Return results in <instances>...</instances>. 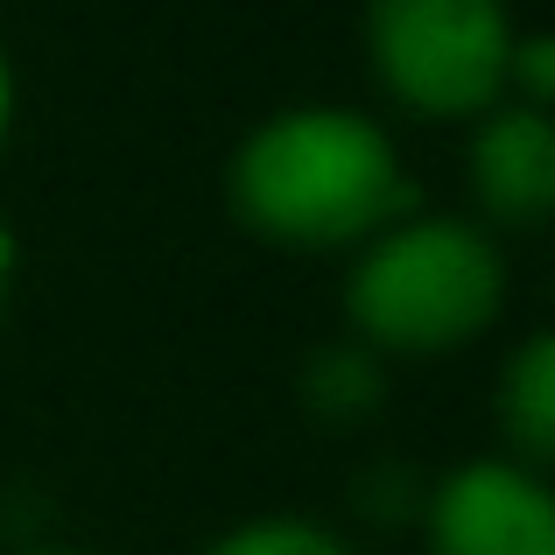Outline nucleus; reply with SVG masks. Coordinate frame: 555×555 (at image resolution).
I'll return each instance as SVG.
<instances>
[{"label":"nucleus","mask_w":555,"mask_h":555,"mask_svg":"<svg viewBox=\"0 0 555 555\" xmlns=\"http://www.w3.org/2000/svg\"><path fill=\"white\" fill-rule=\"evenodd\" d=\"M22 555H78V548H56V542H42V548H22Z\"/></svg>","instance_id":"12"},{"label":"nucleus","mask_w":555,"mask_h":555,"mask_svg":"<svg viewBox=\"0 0 555 555\" xmlns=\"http://www.w3.org/2000/svg\"><path fill=\"white\" fill-rule=\"evenodd\" d=\"M492 422H500V436H506L500 457H514V464H528V472L548 478V464H555V338L548 331H528V338L514 345V359L500 366Z\"/></svg>","instance_id":"6"},{"label":"nucleus","mask_w":555,"mask_h":555,"mask_svg":"<svg viewBox=\"0 0 555 555\" xmlns=\"http://www.w3.org/2000/svg\"><path fill=\"white\" fill-rule=\"evenodd\" d=\"M429 555H555V492L514 457H472L422 492Z\"/></svg>","instance_id":"4"},{"label":"nucleus","mask_w":555,"mask_h":555,"mask_svg":"<svg viewBox=\"0 0 555 555\" xmlns=\"http://www.w3.org/2000/svg\"><path fill=\"white\" fill-rule=\"evenodd\" d=\"M464 177H472L478 225L500 232H542L555 211V120L534 106L500 99L492 113L472 120V149H464Z\"/></svg>","instance_id":"5"},{"label":"nucleus","mask_w":555,"mask_h":555,"mask_svg":"<svg viewBox=\"0 0 555 555\" xmlns=\"http://www.w3.org/2000/svg\"><path fill=\"white\" fill-rule=\"evenodd\" d=\"M506 317V254L478 218L408 211L345 274V331L373 359H443Z\"/></svg>","instance_id":"2"},{"label":"nucleus","mask_w":555,"mask_h":555,"mask_svg":"<svg viewBox=\"0 0 555 555\" xmlns=\"http://www.w3.org/2000/svg\"><path fill=\"white\" fill-rule=\"evenodd\" d=\"M366 70L415 120L472 127L506 99L520 22L506 0H366Z\"/></svg>","instance_id":"3"},{"label":"nucleus","mask_w":555,"mask_h":555,"mask_svg":"<svg viewBox=\"0 0 555 555\" xmlns=\"http://www.w3.org/2000/svg\"><path fill=\"white\" fill-rule=\"evenodd\" d=\"M225 204L240 232L282 254H359L422 211L393 134L359 106H282L232 149Z\"/></svg>","instance_id":"1"},{"label":"nucleus","mask_w":555,"mask_h":555,"mask_svg":"<svg viewBox=\"0 0 555 555\" xmlns=\"http://www.w3.org/2000/svg\"><path fill=\"white\" fill-rule=\"evenodd\" d=\"M302 415L324 422V429H359V422L379 415L387 401V359H373L359 338H338V345H317L302 359Z\"/></svg>","instance_id":"7"},{"label":"nucleus","mask_w":555,"mask_h":555,"mask_svg":"<svg viewBox=\"0 0 555 555\" xmlns=\"http://www.w3.org/2000/svg\"><path fill=\"white\" fill-rule=\"evenodd\" d=\"M204 555H359V548L310 514H260V520L225 528Z\"/></svg>","instance_id":"8"},{"label":"nucleus","mask_w":555,"mask_h":555,"mask_svg":"<svg viewBox=\"0 0 555 555\" xmlns=\"http://www.w3.org/2000/svg\"><path fill=\"white\" fill-rule=\"evenodd\" d=\"M506 99H514V106H534V113L555 106V42L534 36V28H520V42H514V64H506Z\"/></svg>","instance_id":"9"},{"label":"nucleus","mask_w":555,"mask_h":555,"mask_svg":"<svg viewBox=\"0 0 555 555\" xmlns=\"http://www.w3.org/2000/svg\"><path fill=\"white\" fill-rule=\"evenodd\" d=\"M14 113H22V85H14V64H8V50H0V155H8V141H14Z\"/></svg>","instance_id":"10"},{"label":"nucleus","mask_w":555,"mask_h":555,"mask_svg":"<svg viewBox=\"0 0 555 555\" xmlns=\"http://www.w3.org/2000/svg\"><path fill=\"white\" fill-rule=\"evenodd\" d=\"M14 274H22V246H14V232L0 225V317H8V296H14Z\"/></svg>","instance_id":"11"}]
</instances>
